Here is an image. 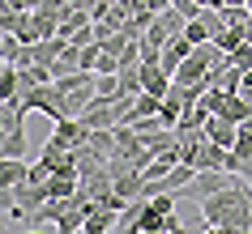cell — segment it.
<instances>
[{
	"instance_id": "cell-1",
	"label": "cell",
	"mask_w": 252,
	"mask_h": 234,
	"mask_svg": "<svg viewBox=\"0 0 252 234\" xmlns=\"http://www.w3.org/2000/svg\"><path fill=\"white\" fill-rule=\"evenodd\" d=\"M175 205H180V196H154V200L137 196L133 205L120 213L116 234H188L192 226L175 213Z\"/></svg>"
},
{
	"instance_id": "cell-2",
	"label": "cell",
	"mask_w": 252,
	"mask_h": 234,
	"mask_svg": "<svg viewBox=\"0 0 252 234\" xmlns=\"http://www.w3.org/2000/svg\"><path fill=\"white\" fill-rule=\"evenodd\" d=\"M201 213H205V226H239V230H252V183L244 175H231L222 192L201 200Z\"/></svg>"
},
{
	"instance_id": "cell-3",
	"label": "cell",
	"mask_w": 252,
	"mask_h": 234,
	"mask_svg": "<svg viewBox=\"0 0 252 234\" xmlns=\"http://www.w3.org/2000/svg\"><path fill=\"white\" fill-rule=\"evenodd\" d=\"M94 200H86V196H73V200H47V205H39L34 213H30V221L34 226H47V221H56V234H77L86 230V217L94 213Z\"/></svg>"
},
{
	"instance_id": "cell-4",
	"label": "cell",
	"mask_w": 252,
	"mask_h": 234,
	"mask_svg": "<svg viewBox=\"0 0 252 234\" xmlns=\"http://www.w3.org/2000/svg\"><path fill=\"white\" fill-rule=\"evenodd\" d=\"M26 115L22 106H4L0 103V157H26Z\"/></svg>"
},
{
	"instance_id": "cell-5",
	"label": "cell",
	"mask_w": 252,
	"mask_h": 234,
	"mask_svg": "<svg viewBox=\"0 0 252 234\" xmlns=\"http://www.w3.org/2000/svg\"><path fill=\"white\" fill-rule=\"evenodd\" d=\"M226 179H231L226 170H197V179L188 183L184 192H175V196H180L184 205H188V200H192V205H201V200H210L214 192H222V187H226Z\"/></svg>"
},
{
	"instance_id": "cell-6",
	"label": "cell",
	"mask_w": 252,
	"mask_h": 234,
	"mask_svg": "<svg viewBox=\"0 0 252 234\" xmlns=\"http://www.w3.org/2000/svg\"><path fill=\"white\" fill-rule=\"evenodd\" d=\"M81 124L86 128H120V111H116V98H94L86 111H81Z\"/></svg>"
},
{
	"instance_id": "cell-7",
	"label": "cell",
	"mask_w": 252,
	"mask_h": 234,
	"mask_svg": "<svg viewBox=\"0 0 252 234\" xmlns=\"http://www.w3.org/2000/svg\"><path fill=\"white\" fill-rule=\"evenodd\" d=\"M52 145H60V149H77V145H86L90 141V128L81 124V119H60L52 128V136H47Z\"/></svg>"
},
{
	"instance_id": "cell-8",
	"label": "cell",
	"mask_w": 252,
	"mask_h": 234,
	"mask_svg": "<svg viewBox=\"0 0 252 234\" xmlns=\"http://www.w3.org/2000/svg\"><path fill=\"white\" fill-rule=\"evenodd\" d=\"M192 52H197V43L188 39V34H175V39H167V47H162V60H158V64L167 68V73H171V81H175L180 64H184V60H188Z\"/></svg>"
},
{
	"instance_id": "cell-9",
	"label": "cell",
	"mask_w": 252,
	"mask_h": 234,
	"mask_svg": "<svg viewBox=\"0 0 252 234\" xmlns=\"http://www.w3.org/2000/svg\"><path fill=\"white\" fill-rule=\"evenodd\" d=\"M235 132H239V124H235V119H226V115H210V119H205V136H210L214 145H222V149L235 145Z\"/></svg>"
},
{
	"instance_id": "cell-10",
	"label": "cell",
	"mask_w": 252,
	"mask_h": 234,
	"mask_svg": "<svg viewBox=\"0 0 252 234\" xmlns=\"http://www.w3.org/2000/svg\"><path fill=\"white\" fill-rule=\"evenodd\" d=\"M141 85H146V94H154V98H167L171 73H167L162 64H141Z\"/></svg>"
},
{
	"instance_id": "cell-11",
	"label": "cell",
	"mask_w": 252,
	"mask_h": 234,
	"mask_svg": "<svg viewBox=\"0 0 252 234\" xmlns=\"http://www.w3.org/2000/svg\"><path fill=\"white\" fill-rule=\"evenodd\" d=\"M150 30H158L162 39H175V34H184V30H188V17L180 13V9H162V13L154 17V26H150Z\"/></svg>"
},
{
	"instance_id": "cell-12",
	"label": "cell",
	"mask_w": 252,
	"mask_h": 234,
	"mask_svg": "<svg viewBox=\"0 0 252 234\" xmlns=\"http://www.w3.org/2000/svg\"><path fill=\"white\" fill-rule=\"evenodd\" d=\"M64 47H68V39H64V34H56V39H39V43H34V64L52 68L56 60L64 55Z\"/></svg>"
},
{
	"instance_id": "cell-13",
	"label": "cell",
	"mask_w": 252,
	"mask_h": 234,
	"mask_svg": "<svg viewBox=\"0 0 252 234\" xmlns=\"http://www.w3.org/2000/svg\"><path fill=\"white\" fill-rule=\"evenodd\" d=\"M26 179H30L26 157H4V162H0V187H22Z\"/></svg>"
},
{
	"instance_id": "cell-14",
	"label": "cell",
	"mask_w": 252,
	"mask_h": 234,
	"mask_svg": "<svg viewBox=\"0 0 252 234\" xmlns=\"http://www.w3.org/2000/svg\"><path fill=\"white\" fill-rule=\"evenodd\" d=\"M120 221V213L116 208H107V205H98L90 213V217H86V234H111V226H116Z\"/></svg>"
},
{
	"instance_id": "cell-15",
	"label": "cell",
	"mask_w": 252,
	"mask_h": 234,
	"mask_svg": "<svg viewBox=\"0 0 252 234\" xmlns=\"http://www.w3.org/2000/svg\"><path fill=\"white\" fill-rule=\"evenodd\" d=\"M22 90V68L17 64H0V103H13Z\"/></svg>"
},
{
	"instance_id": "cell-16",
	"label": "cell",
	"mask_w": 252,
	"mask_h": 234,
	"mask_svg": "<svg viewBox=\"0 0 252 234\" xmlns=\"http://www.w3.org/2000/svg\"><path fill=\"white\" fill-rule=\"evenodd\" d=\"M222 162H226V149H222V145H214V141H205L192 166H197V170H222Z\"/></svg>"
},
{
	"instance_id": "cell-17",
	"label": "cell",
	"mask_w": 252,
	"mask_h": 234,
	"mask_svg": "<svg viewBox=\"0 0 252 234\" xmlns=\"http://www.w3.org/2000/svg\"><path fill=\"white\" fill-rule=\"evenodd\" d=\"M218 115L235 119V124H248V119H252V103H244L239 94H226V98H222V111H218Z\"/></svg>"
},
{
	"instance_id": "cell-18",
	"label": "cell",
	"mask_w": 252,
	"mask_h": 234,
	"mask_svg": "<svg viewBox=\"0 0 252 234\" xmlns=\"http://www.w3.org/2000/svg\"><path fill=\"white\" fill-rule=\"evenodd\" d=\"M244 43H248V34H244V26H226L222 34H214V47H218L222 55H231L235 47H244Z\"/></svg>"
},
{
	"instance_id": "cell-19",
	"label": "cell",
	"mask_w": 252,
	"mask_h": 234,
	"mask_svg": "<svg viewBox=\"0 0 252 234\" xmlns=\"http://www.w3.org/2000/svg\"><path fill=\"white\" fill-rule=\"evenodd\" d=\"M146 85H141V68H124L120 73V98H141Z\"/></svg>"
},
{
	"instance_id": "cell-20",
	"label": "cell",
	"mask_w": 252,
	"mask_h": 234,
	"mask_svg": "<svg viewBox=\"0 0 252 234\" xmlns=\"http://www.w3.org/2000/svg\"><path fill=\"white\" fill-rule=\"evenodd\" d=\"M90 145L107 157V162H111V157H116V128H94V132H90Z\"/></svg>"
},
{
	"instance_id": "cell-21",
	"label": "cell",
	"mask_w": 252,
	"mask_h": 234,
	"mask_svg": "<svg viewBox=\"0 0 252 234\" xmlns=\"http://www.w3.org/2000/svg\"><path fill=\"white\" fill-rule=\"evenodd\" d=\"M184 34H188V39H192V43H197V47H201V43H214L210 26H205V22H201V17H197V22H188V30H184Z\"/></svg>"
},
{
	"instance_id": "cell-22",
	"label": "cell",
	"mask_w": 252,
	"mask_h": 234,
	"mask_svg": "<svg viewBox=\"0 0 252 234\" xmlns=\"http://www.w3.org/2000/svg\"><path fill=\"white\" fill-rule=\"evenodd\" d=\"M98 43H103V52H107V55H120V52H124V47H128L133 39H124V34L116 30V34H107V39H98Z\"/></svg>"
},
{
	"instance_id": "cell-23",
	"label": "cell",
	"mask_w": 252,
	"mask_h": 234,
	"mask_svg": "<svg viewBox=\"0 0 252 234\" xmlns=\"http://www.w3.org/2000/svg\"><path fill=\"white\" fill-rule=\"evenodd\" d=\"M231 64L248 73V68H252V43H244V47H235V52H231Z\"/></svg>"
},
{
	"instance_id": "cell-24",
	"label": "cell",
	"mask_w": 252,
	"mask_h": 234,
	"mask_svg": "<svg viewBox=\"0 0 252 234\" xmlns=\"http://www.w3.org/2000/svg\"><path fill=\"white\" fill-rule=\"evenodd\" d=\"M98 98H120V73L116 77H98Z\"/></svg>"
},
{
	"instance_id": "cell-25",
	"label": "cell",
	"mask_w": 252,
	"mask_h": 234,
	"mask_svg": "<svg viewBox=\"0 0 252 234\" xmlns=\"http://www.w3.org/2000/svg\"><path fill=\"white\" fill-rule=\"evenodd\" d=\"M171 9H180L188 22H197V17H201V4H197V0H171Z\"/></svg>"
},
{
	"instance_id": "cell-26",
	"label": "cell",
	"mask_w": 252,
	"mask_h": 234,
	"mask_svg": "<svg viewBox=\"0 0 252 234\" xmlns=\"http://www.w3.org/2000/svg\"><path fill=\"white\" fill-rule=\"evenodd\" d=\"M4 9H22V13H30V0H0Z\"/></svg>"
},
{
	"instance_id": "cell-27",
	"label": "cell",
	"mask_w": 252,
	"mask_h": 234,
	"mask_svg": "<svg viewBox=\"0 0 252 234\" xmlns=\"http://www.w3.org/2000/svg\"><path fill=\"white\" fill-rule=\"evenodd\" d=\"M201 9H222V0H197Z\"/></svg>"
},
{
	"instance_id": "cell-28",
	"label": "cell",
	"mask_w": 252,
	"mask_h": 234,
	"mask_svg": "<svg viewBox=\"0 0 252 234\" xmlns=\"http://www.w3.org/2000/svg\"><path fill=\"white\" fill-rule=\"evenodd\" d=\"M239 175H244V179L252 183V157H248V162H244V170H239Z\"/></svg>"
},
{
	"instance_id": "cell-29",
	"label": "cell",
	"mask_w": 252,
	"mask_h": 234,
	"mask_svg": "<svg viewBox=\"0 0 252 234\" xmlns=\"http://www.w3.org/2000/svg\"><path fill=\"white\" fill-rule=\"evenodd\" d=\"M231 4H248V0H222V9H231Z\"/></svg>"
},
{
	"instance_id": "cell-30",
	"label": "cell",
	"mask_w": 252,
	"mask_h": 234,
	"mask_svg": "<svg viewBox=\"0 0 252 234\" xmlns=\"http://www.w3.org/2000/svg\"><path fill=\"white\" fill-rule=\"evenodd\" d=\"M30 234H43V230H30Z\"/></svg>"
}]
</instances>
